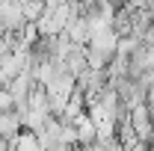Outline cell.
Masks as SVG:
<instances>
[{
  "label": "cell",
  "mask_w": 154,
  "mask_h": 151,
  "mask_svg": "<svg viewBox=\"0 0 154 151\" xmlns=\"http://www.w3.org/2000/svg\"><path fill=\"white\" fill-rule=\"evenodd\" d=\"M128 122H131V128H134L139 142H145V139L151 136L154 122H151V116H148V107H145V104H142V107H134V110L128 113Z\"/></svg>",
  "instance_id": "obj_1"
}]
</instances>
